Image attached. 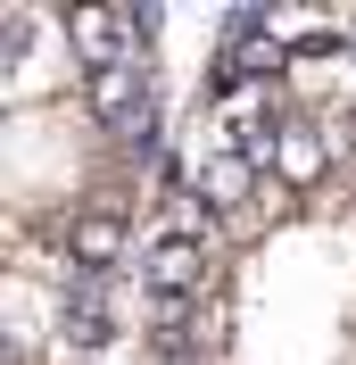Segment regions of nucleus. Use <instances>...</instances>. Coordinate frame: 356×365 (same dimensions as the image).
I'll return each instance as SVG.
<instances>
[{
  "label": "nucleus",
  "mask_w": 356,
  "mask_h": 365,
  "mask_svg": "<svg viewBox=\"0 0 356 365\" xmlns=\"http://www.w3.org/2000/svg\"><path fill=\"white\" fill-rule=\"evenodd\" d=\"M58 250H67L83 274H116L125 250H133V225H125V207L100 191V200H75L67 216H58Z\"/></svg>",
  "instance_id": "obj_5"
},
{
  "label": "nucleus",
  "mask_w": 356,
  "mask_h": 365,
  "mask_svg": "<svg viewBox=\"0 0 356 365\" xmlns=\"http://www.w3.org/2000/svg\"><path fill=\"white\" fill-rule=\"evenodd\" d=\"M75 91H83V116L100 125V133H116L125 150H150V125H157V108H150V67H141V58L83 75Z\"/></svg>",
  "instance_id": "obj_2"
},
{
  "label": "nucleus",
  "mask_w": 356,
  "mask_h": 365,
  "mask_svg": "<svg viewBox=\"0 0 356 365\" xmlns=\"http://www.w3.org/2000/svg\"><path fill=\"white\" fill-rule=\"evenodd\" d=\"M191 191H199L216 216H232V225H241V216H257V200H266V166L199 125V141H191Z\"/></svg>",
  "instance_id": "obj_3"
},
{
  "label": "nucleus",
  "mask_w": 356,
  "mask_h": 365,
  "mask_svg": "<svg viewBox=\"0 0 356 365\" xmlns=\"http://www.w3.org/2000/svg\"><path fill=\"white\" fill-rule=\"evenodd\" d=\"M133 282H141V299H224V241H174V232H150Z\"/></svg>",
  "instance_id": "obj_1"
},
{
  "label": "nucleus",
  "mask_w": 356,
  "mask_h": 365,
  "mask_svg": "<svg viewBox=\"0 0 356 365\" xmlns=\"http://www.w3.org/2000/svg\"><path fill=\"white\" fill-rule=\"evenodd\" d=\"M58 42L75 50V67L100 75V67H125V58H141V17L133 9H75V17H58Z\"/></svg>",
  "instance_id": "obj_6"
},
{
  "label": "nucleus",
  "mask_w": 356,
  "mask_h": 365,
  "mask_svg": "<svg viewBox=\"0 0 356 365\" xmlns=\"http://www.w3.org/2000/svg\"><path fill=\"white\" fill-rule=\"evenodd\" d=\"M248 158L266 166V182H282L290 200H307V191H323V182H332L340 141H332V125H315V116H290L282 133H273L266 150H248Z\"/></svg>",
  "instance_id": "obj_4"
}]
</instances>
